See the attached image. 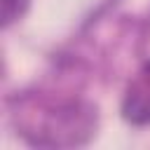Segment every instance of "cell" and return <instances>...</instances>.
<instances>
[{"mask_svg": "<svg viewBox=\"0 0 150 150\" xmlns=\"http://www.w3.org/2000/svg\"><path fill=\"white\" fill-rule=\"evenodd\" d=\"M124 120L131 124H150V61L141 68L136 82L129 87L122 103Z\"/></svg>", "mask_w": 150, "mask_h": 150, "instance_id": "cell-1", "label": "cell"}, {"mask_svg": "<svg viewBox=\"0 0 150 150\" xmlns=\"http://www.w3.org/2000/svg\"><path fill=\"white\" fill-rule=\"evenodd\" d=\"M0 5H2V23L9 26L16 19L23 16V12L28 7V0H0Z\"/></svg>", "mask_w": 150, "mask_h": 150, "instance_id": "cell-2", "label": "cell"}]
</instances>
